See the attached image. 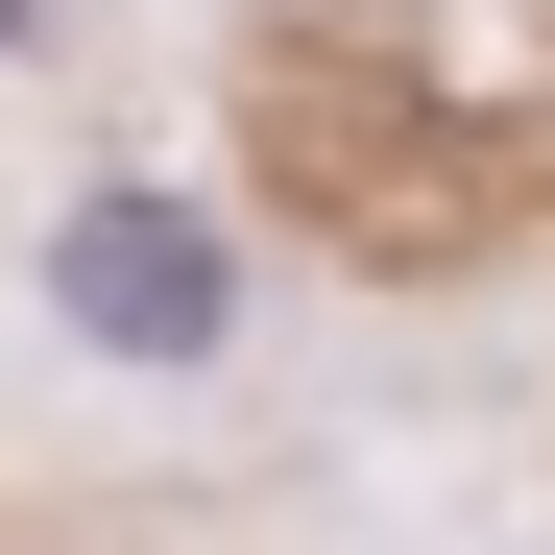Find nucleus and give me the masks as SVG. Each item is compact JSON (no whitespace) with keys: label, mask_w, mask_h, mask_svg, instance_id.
Masks as SVG:
<instances>
[{"label":"nucleus","mask_w":555,"mask_h":555,"mask_svg":"<svg viewBox=\"0 0 555 555\" xmlns=\"http://www.w3.org/2000/svg\"><path fill=\"white\" fill-rule=\"evenodd\" d=\"M49 314L98 338V362H242V218L194 194V169H98V194L49 218Z\"/></svg>","instance_id":"obj_1"}]
</instances>
